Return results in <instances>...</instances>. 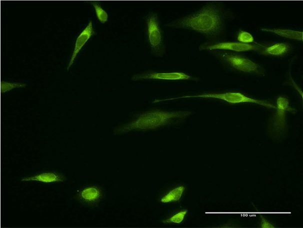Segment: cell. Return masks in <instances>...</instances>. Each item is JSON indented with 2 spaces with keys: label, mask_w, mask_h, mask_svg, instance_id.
<instances>
[{
  "label": "cell",
  "mask_w": 303,
  "mask_h": 228,
  "mask_svg": "<svg viewBox=\"0 0 303 228\" xmlns=\"http://www.w3.org/2000/svg\"><path fill=\"white\" fill-rule=\"evenodd\" d=\"M220 8L210 4L196 12L168 25L195 31L208 36L219 35L223 30L222 15Z\"/></svg>",
  "instance_id": "cell-1"
},
{
  "label": "cell",
  "mask_w": 303,
  "mask_h": 228,
  "mask_svg": "<svg viewBox=\"0 0 303 228\" xmlns=\"http://www.w3.org/2000/svg\"><path fill=\"white\" fill-rule=\"evenodd\" d=\"M190 114V112L187 110L149 111L142 114L134 120L118 128L116 130V133L121 134L131 131L155 129L171 124L174 121L184 120Z\"/></svg>",
  "instance_id": "cell-2"
},
{
  "label": "cell",
  "mask_w": 303,
  "mask_h": 228,
  "mask_svg": "<svg viewBox=\"0 0 303 228\" xmlns=\"http://www.w3.org/2000/svg\"><path fill=\"white\" fill-rule=\"evenodd\" d=\"M212 53L229 68L250 74L264 75V69L259 64L238 54L222 50H212Z\"/></svg>",
  "instance_id": "cell-3"
},
{
  "label": "cell",
  "mask_w": 303,
  "mask_h": 228,
  "mask_svg": "<svg viewBox=\"0 0 303 228\" xmlns=\"http://www.w3.org/2000/svg\"><path fill=\"white\" fill-rule=\"evenodd\" d=\"M180 98H212L224 100L232 104L250 103L263 106L270 108H276V106L262 100L252 98L240 92H226L224 93H204L202 94L184 96Z\"/></svg>",
  "instance_id": "cell-4"
},
{
  "label": "cell",
  "mask_w": 303,
  "mask_h": 228,
  "mask_svg": "<svg viewBox=\"0 0 303 228\" xmlns=\"http://www.w3.org/2000/svg\"><path fill=\"white\" fill-rule=\"evenodd\" d=\"M146 31L148 44L153 53L162 55L164 52L162 32L157 14L150 13L146 20Z\"/></svg>",
  "instance_id": "cell-5"
},
{
  "label": "cell",
  "mask_w": 303,
  "mask_h": 228,
  "mask_svg": "<svg viewBox=\"0 0 303 228\" xmlns=\"http://www.w3.org/2000/svg\"><path fill=\"white\" fill-rule=\"evenodd\" d=\"M264 46L260 44H246L240 42H220L209 45L202 46L200 49L215 50H233L236 52H245L250 50L260 51Z\"/></svg>",
  "instance_id": "cell-6"
},
{
  "label": "cell",
  "mask_w": 303,
  "mask_h": 228,
  "mask_svg": "<svg viewBox=\"0 0 303 228\" xmlns=\"http://www.w3.org/2000/svg\"><path fill=\"white\" fill-rule=\"evenodd\" d=\"M132 80H193L194 78L182 72H147L134 76Z\"/></svg>",
  "instance_id": "cell-7"
},
{
  "label": "cell",
  "mask_w": 303,
  "mask_h": 228,
  "mask_svg": "<svg viewBox=\"0 0 303 228\" xmlns=\"http://www.w3.org/2000/svg\"><path fill=\"white\" fill-rule=\"evenodd\" d=\"M94 34V32L92 28V22L90 21L87 26L80 33L76 40L74 51L69 66L68 68V70H69L73 64L76 58L77 55L81 50L82 48L88 41V40Z\"/></svg>",
  "instance_id": "cell-8"
},
{
  "label": "cell",
  "mask_w": 303,
  "mask_h": 228,
  "mask_svg": "<svg viewBox=\"0 0 303 228\" xmlns=\"http://www.w3.org/2000/svg\"><path fill=\"white\" fill-rule=\"evenodd\" d=\"M292 50L290 44L285 42H278L264 48L260 51L263 54L274 56H284Z\"/></svg>",
  "instance_id": "cell-9"
},
{
  "label": "cell",
  "mask_w": 303,
  "mask_h": 228,
  "mask_svg": "<svg viewBox=\"0 0 303 228\" xmlns=\"http://www.w3.org/2000/svg\"><path fill=\"white\" fill-rule=\"evenodd\" d=\"M262 30L272 32L286 38L299 42L303 40V32L300 30L279 28H262Z\"/></svg>",
  "instance_id": "cell-10"
},
{
  "label": "cell",
  "mask_w": 303,
  "mask_h": 228,
  "mask_svg": "<svg viewBox=\"0 0 303 228\" xmlns=\"http://www.w3.org/2000/svg\"><path fill=\"white\" fill-rule=\"evenodd\" d=\"M64 178L62 175L54 172H46L35 176L30 178H24L22 180L23 182L26 181H38L44 183H52L62 182Z\"/></svg>",
  "instance_id": "cell-11"
},
{
  "label": "cell",
  "mask_w": 303,
  "mask_h": 228,
  "mask_svg": "<svg viewBox=\"0 0 303 228\" xmlns=\"http://www.w3.org/2000/svg\"><path fill=\"white\" fill-rule=\"evenodd\" d=\"M80 196L84 201L90 203L99 199L100 192L96 188L89 187L82 190L80 192Z\"/></svg>",
  "instance_id": "cell-12"
},
{
  "label": "cell",
  "mask_w": 303,
  "mask_h": 228,
  "mask_svg": "<svg viewBox=\"0 0 303 228\" xmlns=\"http://www.w3.org/2000/svg\"><path fill=\"white\" fill-rule=\"evenodd\" d=\"M185 190V188L178 186L171 190L161 199V202L164 204L178 201Z\"/></svg>",
  "instance_id": "cell-13"
},
{
  "label": "cell",
  "mask_w": 303,
  "mask_h": 228,
  "mask_svg": "<svg viewBox=\"0 0 303 228\" xmlns=\"http://www.w3.org/2000/svg\"><path fill=\"white\" fill-rule=\"evenodd\" d=\"M92 4L94 8L98 20L102 24L106 22L108 19V13L98 4L93 2Z\"/></svg>",
  "instance_id": "cell-14"
},
{
  "label": "cell",
  "mask_w": 303,
  "mask_h": 228,
  "mask_svg": "<svg viewBox=\"0 0 303 228\" xmlns=\"http://www.w3.org/2000/svg\"><path fill=\"white\" fill-rule=\"evenodd\" d=\"M237 39L240 42L246 44H250L255 42V39L254 36L250 32L241 30L238 34Z\"/></svg>",
  "instance_id": "cell-15"
},
{
  "label": "cell",
  "mask_w": 303,
  "mask_h": 228,
  "mask_svg": "<svg viewBox=\"0 0 303 228\" xmlns=\"http://www.w3.org/2000/svg\"><path fill=\"white\" fill-rule=\"evenodd\" d=\"M188 212V210H184L178 212L169 218L164 220V223L180 224L184 219Z\"/></svg>",
  "instance_id": "cell-16"
},
{
  "label": "cell",
  "mask_w": 303,
  "mask_h": 228,
  "mask_svg": "<svg viewBox=\"0 0 303 228\" xmlns=\"http://www.w3.org/2000/svg\"><path fill=\"white\" fill-rule=\"evenodd\" d=\"M26 86V84L22 83H12V82H2V92H5L10 91L14 88H24Z\"/></svg>",
  "instance_id": "cell-17"
},
{
  "label": "cell",
  "mask_w": 303,
  "mask_h": 228,
  "mask_svg": "<svg viewBox=\"0 0 303 228\" xmlns=\"http://www.w3.org/2000/svg\"><path fill=\"white\" fill-rule=\"evenodd\" d=\"M262 228H274V226L268 222L266 218L262 217Z\"/></svg>",
  "instance_id": "cell-18"
}]
</instances>
